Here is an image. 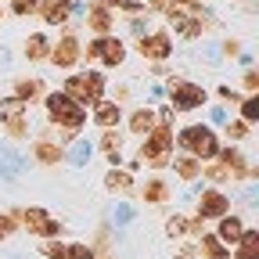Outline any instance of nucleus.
I'll use <instances>...</instances> for the list:
<instances>
[{
	"label": "nucleus",
	"instance_id": "45",
	"mask_svg": "<svg viewBox=\"0 0 259 259\" xmlns=\"http://www.w3.org/2000/svg\"><path fill=\"white\" fill-rule=\"evenodd\" d=\"M241 4H252V0H241Z\"/></svg>",
	"mask_w": 259,
	"mask_h": 259
},
{
	"label": "nucleus",
	"instance_id": "9",
	"mask_svg": "<svg viewBox=\"0 0 259 259\" xmlns=\"http://www.w3.org/2000/svg\"><path fill=\"white\" fill-rule=\"evenodd\" d=\"M79 36H76V32L69 29V25H65V32H61V36L51 44V54H47V61L54 65V69L58 72H72L76 69V65H79Z\"/></svg>",
	"mask_w": 259,
	"mask_h": 259
},
{
	"label": "nucleus",
	"instance_id": "13",
	"mask_svg": "<svg viewBox=\"0 0 259 259\" xmlns=\"http://www.w3.org/2000/svg\"><path fill=\"white\" fill-rule=\"evenodd\" d=\"M115 8H108L105 0H90V4L83 8V25L87 32H94V36H105V32H115Z\"/></svg>",
	"mask_w": 259,
	"mask_h": 259
},
{
	"label": "nucleus",
	"instance_id": "42",
	"mask_svg": "<svg viewBox=\"0 0 259 259\" xmlns=\"http://www.w3.org/2000/svg\"><path fill=\"white\" fill-rule=\"evenodd\" d=\"M105 4H108V8H115V11H119V8H122V4H126V0H105Z\"/></svg>",
	"mask_w": 259,
	"mask_h": 259
},
{
	"label": "nucleus",
	"instance_id": "4",
	"mask_svg": "<svg viewBox=\"0 0 259 259\" xmlns=\"http://www.w3.org/2000/svg\"><path fill=\"white\" fill-rule=\"evenodd\" d=\"M173 141H177L180 151L194 155L198 162H209V158H216V151H220V134H216L209 122H187V126L173 130Z\"/></svg>",
	"mask_w": 259,
	"mask_h": 259
},
{
	"label": "nucleus",
	"instance_id": "32",
	"mask_svg": "<svg viewBox=\"0 0 259 259\" xmlns=\"http://www.w3.org/2000/svg\"><path fill=\"white\" fill-rule=\"evenodd\" d=\"M241 94H259V69H248L241 72Z\"/></svg>",
	"mask_w": 259,
	"mask_h": 259
},
{
	"label": "nucleus",
	"instance_id": "6",
	"mask_svg": "<svg viewBox=\"0 0 259 259\" xmlns=\"http://www.w3.org/2000/svg\"><path fill=\"white\" fill-rule=\"evenodd\" d=\"M166 105L180 115V112H202L209 105V90L194 79H184V76H173L166 83Z\"/></svg>",
	"mask_w": 259,
	"mask_h": 259
},
{
	"label": "nucleus",
	"instance_id": "41",
	"mask_svg": "<svg viewBox=\"0 0 259 259\" xmlns=\"http://www.w3.org/2000/svg\"><path fill=\"white\" fill-rule=\"evenodd\" d=\"M166 4H169V8H191L194 0H166Z\"/></svg>",
	"mask_w": 259,
	"mask_h": 259
},
{
	"label": "nucleus",
	"instance_id": "29",
	"mask_svg": "<svg viewBox=\"0 0 259 259\" xmlns=\"http://www.w3.org/2000/svg\"><path fill=\"white\" fill-rule=\"evenodd\" d=\"M90 155H94V148H90V141H83V137H76L69 148H65V158H69L72 166H90Z\"/></svg>",
	"mask_w": 259,
	"mask_h": 259
},
{
	"label": "nucleus",
	"instance_id": "12",
	"mask_svg": "<svg viewBox=\"0 0 259 259\" xmlns=\"http://www.w3.org/2000/svg\"><path fill=\"white\" fill-rule=\"evenodd\" d=\"M216 162H223V169L231 173V184H248L252 180V162H248V155L238 144H227V148L220 144Z\"/></svg>",
	"mask_w": 259,
	"mask_h": 259
},
{
	"label": "nucleus",
	"instance_id": "44",
	"mask_svg": "<svg viewBox=\"0 0 259 259\" xmlns=\"http://www.w3.org/2000/svg\"><path fill=\"white\" fill-rule=\"evenodd\" d=\"M0 18H4V4H0Z\"/></svg>",
	"mask_w": 259,
	"mask_h": 259
},
{
	"label": "nucleus",
	"instance_id": "18",
	"mask_svg": "<svg viewBox=\"0 0 259 259\" xmlns=\"http://www.w3.org/2000/svg\"><path fill=\"white\" fill-rule=\"evenodd\" d=\"M212 223H216V231H212V234H216L227 248L238 245V238L245 234V227H248L241 212H223V216H220V220H212Z\"/></svg>",
	"mask_w": 259,
	"mask_h": 259
},
{
	"label": "nucleus",
	"instance_id": "10",
	"mask_svg": "<svg viewBox=\"0 0 259 259\" xmlns=\"http://www.w3.org/2000/svg\"><path fill=\"white\" fill-rule=\"evenodd\" d=\"M134 51L144 58V61H169L173 58V36L166 29H151V32H141L134 40Z\"/></svg>",
	"mask_w": 259,
	"mask_h": 259
},
{
	"label": "nucleus",
	"instance_id": "33",
	"mask_svg": "<svg viewBox=\"0 0 259 259\" xmlns=\"http://www.w3.org/2000/svg\"><path fill=\"white\" fill-rule=\"evenodd\" d=\"M36 4H40V0H11V15L29 18V15H36Z\"/></svg>",
	"mask_w": 259,
	"mask_h": 259
},
{
	"label": "nucleus",
	"instance_id": "39",
	"mask_svg": "<svg viewBox=\"0 0 259 259\" xmlns=\"http://www.w3.org/2000/svg\"><path fill=\"white\" fill-rule=\"evenodd\" d=\"M130 220H134V209H130V205H119V212H115V223H130Z\"/></svg>",
	"mask_w": 259,
	"mask_h": 259
},
{
	"label": "nucleus",
	"instance_id": "28",
	"mask_svg": "<svg viewBox=\"0 0 259 259\" xmlns=\"http://www.w3.org/2000/svg\"><path fill=\"white\" fill-rule=\"evenodd\" d=\"M223 134H227V141H231V144H245V141L252 137V122H245L241 115L223 119Z\"/></svg>",
	"mask_w": 259,
	"mask_h": 259
},
{
	"label": "nucleus",
	"instance_id": "8",
	"mask_svg": "<svg viewBox=\"0 0 259 259\" xmlns=\"http://www.w3.org/2000/svg\"><path fill=\"white\" fill-rule=\"evenodd\" d=\"M0 130H4L11 141H25L32 134V126H29V105L18 101L15 94L0 97Z\"/></svg>",
	"mask_w": 259,
	"mask_h": 259
},
{
	"label": "nucleus",
	"instance_id": "30",
	"mask_svg": "<svg viewBox=\"0 0 259 259\" xmlns=\"http://www.w3.org/2000/svg\"><path fill=\"white\" fill-rule=\"evenodd\" d=\"M238 108H241V119L245 122H259V94H245L241 101H238Z\"/></svg>",
	"mask_w": 259,
	"mask_h": 259
},
{
	"label": "nucleus",
	"instance_id": "17",
	"mask_svg": "<svg viewBox=\"0 0 259 259\" xmlns=\"http://www.w3.org/2000/svg\"><path fill=\"white\" fill-rule=\"evenodd\" d=\"M87 119L97 126V130H115L119 122H122V105H115V101H97V105H90L87 108Z\"/></svg>",
	"mask_w": 259,
	"mask_h": 259
},
{
	"label": "nucleus",
	"instance_id": "11",
	"mask_svg": "<svg viewBox=\"0 0 259 259\" xmlns=\"http://www.w3.org/2000/svg\"><path fill=\"white\" fill-rule=\"evenodd\" d=\"M223 212H231V194L223 187H202V194L194 198V216L209 223V220H220Z\"/></svg>",
	"mask_w": 259,
	"mask_h": 259
},
{
	"label": "nucleus",
	"instance_id": "25",
	"mask_svg": "<svg viewBox=\"0 0 259 259\" xmlns=\"http://www.w3.org/2000/svg\"><path fill=\"white\" fill-rule=\"evenodd\" d=\"M122 144H126V134H119V126L115 130H101V151L108 158V166H119L122 162Z\"/></svg>",
	"mask_w": 259,
	"mask_h": 259
},
{
	"label": "nucleus",
	"instance_id": "3",
	"mask_svg": "<svg viewBox=\"0 0 259 259\" xmlns=\"http://www.w3.org/2000/svg\"><path fill=\"white\" fill-rule=\"evenodd\" d=\"M40 101H44V115H47L51 126L72 130V134H79V130L87 126V108L79 101H72L65 90H47Z\"/></svg>",
	"mask_w": 259,
	"mask_h": 259
},
{
	"label": "nucleus",
	"instance_id": "40",
	"mask_svg": "<svg viewBox=\"0 0 259 259\" xmlns=\"http://www.w3.org/2000/svg\"><path fill=\"white\" fill-rule=\"evenodd\" d=\"M223 119H227V108H212V122H220V126H223Z\"/></svg>",
	"mask_w": 259,
	"mask_h": 259
},
{
	"label": "nucleus",
	"instance_id": "15",
	"mask_svg": "<svg viewBox=\"0 0 259 259\" xmlns=\"http://www.w3.org/2000/svg\"><path fill=\"white\" fill-rule=\"evenodd\" d=\"M101 187H105L108 194H115V198H134V194H137V180H134V173L122 169V166H108Z\"/></svg>",
	"mask_w": 259,
	"mask_h": 259
},
{
	"label": "nucleus",
	"instance_id": "31",
	"mask_svg": "<svg viewBox=\"0 0 259 259\" xmlns=\"http://www.w3.org/2000/svg\"><path fill=\"white\" fill-rule=\"evenodd\" d=\"M61 259H97V255H94V248L87 241H65V255Z\"/></svg>",
	"mask_w": 259,
	"mask_h": 259
},
{
	"label": "nucleus",
	"instance_id": "43",
	"mask_svg": "<svg viewBox=\"0 0 259 259\" xmlns=\"http://www.w3.org/2000/svg\"><path fill=\"white\" fill-rule=\"evenodd\" d=\"M198 4H212V0H198Z\"/></svg>",
	"mask_w": 259,
	"mask_h": 259
},
{
	"label": "nucleus",
	"instance_id": "34",
	"mask_svg": "<svg viewBox=\"0 0 259 259\" xmlns=\"http://www.w3.org/2000/svg\"><path fill=\"white\" fill-rule=\"evenodd\" d=\"M15 231H18V220L11 212H0V241H8Z\"/></svg>",
	"mask_w": 259,
	"mask_h": 259
},
{
	"label": "nucleus",
	"instance_id": "46",
	"mask_svg": "<svg viewBox=\"0 0 259 259\" xmlns=\"http://www.w3.org/2000/svg\"><path fill=\"white\" fill-rule=\"evenodd\" d=\"M65 4H72V0H65Z\"/></svg>",
	"mask_w": 259,
	"mask_h": 259
},
{
	"label": "nucleus",
	"instance_id": "22",
	"mask_svg": "<svg viewBox=\"0 0 259 259\" xmlns=\"http://www.w3.org/2000/svg\"><path fill=\"white\" fill-rule=\"evenodd\" d=\"M32 158H36L40 166H61V162H65V144L36 137V141H32Z\"/></svg>",
	"mask_w": 259,
	"mask_h": 259
},
{
	"label": "nucleus",
	"instance_id": "36",
	"mask_svg": "<svg viewBox=\"0 0 259 259\" xmlns=\"http://www.w3.org/2000/svg\"><path fill=\"white\" fill-rule=\"evenodd\" d=\"M216 97H220L223 105H231V108H234V105L241 101L245 94H241V90H234V87H220V90H216Z\"/></svg>",
	"mask_w": 259,
	"mask_h": 259
},
{
	"label": "nucleus",
	"instance_id": "2",
	"mask_svg": "<svg viewBox=\"0 0 259 259\" xmlns=\"http://www.w3.org/2000/svg\"><path fill=\"white\" fill-rule=\"evenodd\" d=\"M130 58V47L122 36L105 32V36H90L87 47H79V65H101V69H122Z\"/></svg>",
	"mask_w": 259,
	"mask_h": 259
},
{
	"label": "nucleus",
	"instance_id": "1",
	"mask_svg": "<svg viewBox=\"0 0 259 259\" xmlns=\"http://www.w3.org/2000/svg\"><path fill=\"white\" fill-rule=\"evenodd\" d=\"M173 151H177V141H173V126H162V122H155V130L151 134H144L141 137V144H137V162L141 166H148L151 173H162V169H169V158H173Z\"/></svg>",
	"mask_w": 259,
	"mask_h": 259
},
{
	"label": "nucleus",
	"instance_id": "38",
	"mask_svg": "<svg viewBox=\"0 0 259 259\" xmlns=\"http://www.w3.org/2000/svg\"><path fill=\"white\" fill-rule=\"evenodd\" d=\"M130 94H134V90H130L126 83H119V87H115V97H112V101H115V105H122V101H130Z\"/></svg>",
	"mask_w": 259,
	"mask_h": 259
},
{
	"label": "nucleus",
	"instance_id": "26",
	"mask_svg": "<svg viewBox=\"0 0 259 259\" xmlns=\"http://www.w3.org/2000/svg\"><path fill=\"white\" fill-rule=\"evenodd\" d=\"M51 54V36L47 32H29V40H25V61L29 65H44Z\"/></svg>",
	"mask_w": 259,
	"mask_h": 259
},
{
	"label": "nucleus",
	"instance_id": "24",
	"mask_svg": "<svg viewBox=\"0 0 259 259\" xmlns=\"http://www.w3.org/2000/svg\"><path fill=\"white\" fill-rule=\"evenodd\" d=\"M194 248H198L202 259H231V248H227L212 231H202L198 238H194Z\"/></svg>",
	"mask_w": 259,
	"mask_h": 259
},
{
	"label": "nucleus",
	"instance_id": "16",
	"mask_svg": "<svg viewBox=\"0 0 259 259\" xmlns=\"http://www.w3.org/2000/svg\"><path fill=\"white\" fill-rule=\"evenodd\" d=\"M83 8H76V0L72 4H65V0H40L36 4V15L47 22V25H69L72 15H79Z\"/></svg>",
	"mask_w": 259,
	"mask_h": 259
},
{
	"label": "nucleus",
	"instance_id": "23",
	"mask_svg": "<svg viewBox=\"0 0 259 259\" xmlns=\"http://www.w3.org/2000/svg\"><path fill=\"white\" fill-rule=\"evenodd\" d=\"M169 169H173V177L177 180H184V184H194L198 180V173H202V162L194 158V155H187V151H173V158H169Z\"/></svg>",
	"mask_w": 259,
	"mask_h": 259
},
{
	"label": "nucleus",
	"instance_id": "20",
	"mask_svg": "<svg viewBox=\"0 0 259 259\" xmlns=\"http://www.w3.org/2000/svg\"><path fill=\"white\" fill-rule=\"evenodd\" d=\"M11 94L18 97V101H25L29 108L40 101V97L47 94V87H44V79L40 76H18L15 83H11Z\"/></svg>",
	"mask_w": 259,
	"mask_h": 259
},
{
	"label": "nucleus",
	"instance_id": "21",
	"mask_svg": "<svg viewBox=\"0 0 259 259\" xmlns=\"http://www.w3.org/2000/svg\"><path fill=\"white\" fill-rule=\"evenodd\" d=\"M151 130H155V108L151 105H137L134 112H130L126 115V134L130 137H144V134H151Z\"/></svg>",
	"mask_w": 259,
	"mask_h": 259
},
{
	"label": "nucleus",
	"instance_id": "14",
	"mask_svg": "<svg viewBox=\"0 0 259 259\" xmlns=\"http://www.w3.org/2000/svg\"><path fill=\"white\" fill-rule=\"evenodd\" d=\"M137 198L144 205H166L173 198V187H169V180L162 177V173H151L144 184H137Z\"/></svg>",
	"mask_w": 259,
	"mask_h": 259
},
{
	"label": "nucleus",
	"instance_id": "19",
	"mask_svg": "<svg viewBox=\"0 0 259 259\" xmlns=\"http://www.w3.org/2000/svg\"><path fill=\"white\" fill-rule=\"evenodd\" d=\"M205 231V223L198 216H184V212H173L166 220V238H198Z\"/></svg>",
	"mask_w": 259,
	"mask_h": 259
},
{
	"label": "nucleus",
	"instance_id": "7",
	"mask_svg": "<svg viewBox=\"0 0 259 259\" xmlns=\"http://www.w3.org/2000/svg\"><path fill=\"white\" fill-rule=\"evenodd\" d=\"M11 216L18 220V227L25 234H32V238H61V220L51 212V209H44V205H25V209H11Z\"/></svg>",
	"mask_w": 259,
	"mask_h": 259
},
{
	"label": "nucleus",
	"instance_id": "27",
	"mask_svg": "<svg viewBox=\"0 0 259 259\" xmlns=\"http://www.w3.org/2000/svg\"><path fill=\"white\" fill-rule=\"evenodd\" d=\"M231 259H259V231L255 227H245L238 245H231Z\"/></svg>",
	"mask_w": 259,
	"mask_h": 259
},
{
	"label": "nucleus",
	"instance_id": "37",
	"mask_svg": "<svg viewBox=\"0 0 259 259\" xmlns=\"http://www.w3.org/2000/svg\"><path fill=\"white\" fill-rule=\"evenodd\" d=\"M194 255H198L194 241H180V245H177V259H194Z\"/></svg>",
	"mask_w": 259,
	"mask_h": 259
},
{
	"label": "nucleus",
	"instance_id": "5",
	"mask_svg": "<svg viewBox=\"0 0 259 259\" xmlns=\"http://www.w3.org/2000/svg\"><path fill=\"white\" fill-rule=\"evenodd\" d=\"M61 90L72 97V101H79L83 108H90V105H97L105 97V90H108V79H105V72H97V69H87L83 72H65V79H61Z\"/></svg>",
	"mask_w": 259,
	"mask_h": 259
},
{
	"label": "nucleus",
	"instance_id": "47",
	"mask_svg": "<svg viewBox=\"0 0 259 259\" xmlns=\"http://www.w3.org/2000/svg\"><path fill=\"white\" fill-rule=\"evenodd\" d=\"M141 4H144V0H141Z\"/></svg>",
	"mask_w": 259,
	"mask_h": 259
},
{
	"label": "nucleus",
	"instance_id": "35",
	"mask_svg": "<svg viewBox=\"0 0 259 259\" xmlns=\"http://www.w3.org/2000/svg\"><path fill=\"white\" fill-rule=\"evenodd\" d=\"M220 54H223V58H231V61L241 58V40H238V36H227L223 47H220Z\"/></svg>",
	"mask_w": 259,
	"mask_h": 259
}]
</instances>
